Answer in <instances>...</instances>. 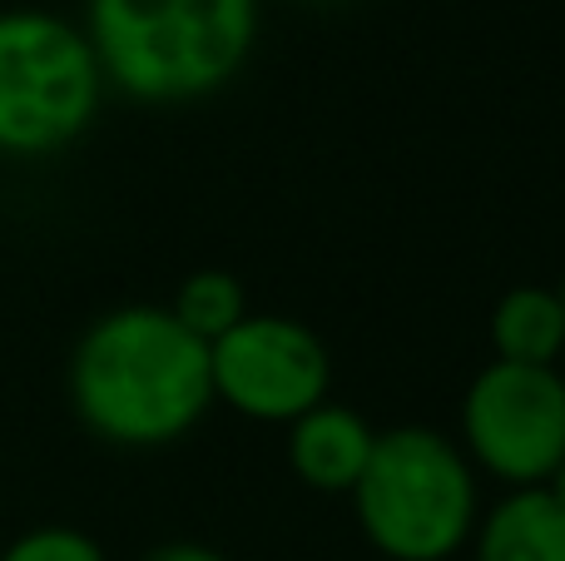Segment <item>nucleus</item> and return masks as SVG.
Segmentation results:
<instances>
[{
    "label": "nucleus",
    "instance_id": "10",
    "mask_svg": "<svg viewBox=\"0 0 565 561\" xmlns=\"http://www.w3.org/2000/svg\"><path fill=\"white\" fill-rule=\"evenodd\" d=\"M169 314H174L199 343H218V338L244 324L254 308H248V288L238 274H228V268H194V274L179 278L174 298H169Z\"/></svg>",
    "mask_w": 565,
    "mask_h": 561
},
{
    "label": "nucleus",
    "instance_id": "4",
    "mask_svg": "<svg viewBox=\"0 0 565 561\" xmlns=\"http://www.w3.org/2000/svg\"><path fill=\"white\" fill-rule=\"evenodd\" d=\"M105 75L79 20L45 6L0 10V159H50L95 129Z\"/></svg>",
    "mask_w": 565,
    "mask_h": 561
},
{
    "label": "nucleus",
    "instance_id": "12",
    "mask_svg": "<svg viewBox=\"0 0 565 561\" xmlns=\"http://www.w3.org/2000/svg\"><path fill=\"white\" fill-rule=\"evenodd\" d=\"M139 561H228L218 547H209V542H189V537H179V542H159V547H149Z\"/></svg>",
    "mask_w": 565,
    "mask_h": 561
},
{
    "label": "nucleus",
    "instance_id": "15",
    "mask_svg": "<svg viewBox=\"0 0 565 561\" xmlns=\"http://www.w3.org/2000/svg\"><path fill=\"white\" fill-rule=\"evenodd\" d=\"M556 294H561V308H565V278H561V288H556Z\"/></svg>",
    "mask_w": 565,
    "mask_h": 561
},
{
    "label": "nucleus",
    "instance_id": "1",
    "mask_svg": "<svg viewBox=\"0 0 565 561\" xmlns=\"http://www.w3.org/2000/svg\"><path fill=\"white\" fill-rule=\"evenodd\" d=\"M65 393L89 437L125 453L174 447L214 407L209 343L169 304H119L89 318L65 363Z\"/></svg>",
    "mask_w": 565,
    "mask_h": 561
},
{
    "label": "nucleus",
    "instance_id": "9",
    "mask_svg": "<svg viewBox=\"0 0 565 561\" xmlns=\"http://www.w3.org/2000/svg\"><path fill=\"white\" fill-rule=\"evenodd\" d=\"M491 353L497 363H521V368H561L565 358V308L556 288L541 284H516L491 304L487 318Z\"/></svg>",
    "mask_w": 565,
    "mask_h": 561
},
{
    "label": "nucleus",
    "instance_id": "14",
    "mask_svg": "<svg viewBox=\"0 0 565 561\" xmlns=\"http://www.w3.org/2000/svg\"><path fill=\"white\" fill-rule=\"evenodd\" d=\"M308 6H342V0H308Z\"/></svg>",
    "mask_w": 565,
    "mask_h": 561
},
{
    "label": "nucleus",
    "instance_id": "5",
    "mask_svg": "<svg viewBox=\"0 0 565 561\" xmlns=\"http://www.w3.org/2000/svg\"><path fill=\"white\" fill-rule=\"evenodd\" d=\"M457 447L501 493L541 487L565 457V373L491 358L461 393Z\"/></svg>",
    "mask_w": 565,
    "mask_h": 561
},
{
    "label": "nucleus",
    "instance_id": "2",
    "mask_svg": "<svg viewBox=\"0 0 565 561\" xmlns=\"http://www.w3.org/2000/svg\"><path fill=\"white\" fill-rule=\"evenodd\" d=\"M258 0H85L105 89L139 105H194L244 75L258 45Z\"/></svg>",
    "mask_w": 565,
    "mask_h": 561
},
{
    "label": "nucleus",
    "instance_id": "11",
    "mask_svg": "<svg viewBox=\"0 0 565 561\" xmlns=\"http://www.w3.org/2000/svg\"><path fill=\"white\" fill-rule=\"evenodd\" d=\"M0 561H109V557L85 527L40 522V527H30V532L10 537V542L0 547Z\"/></svg>",
    "mask_w": 565,
    "mask_h": 561
},
{
    "label": "nucleus",
    "instance_id": "13",
    "mask_svg": "<svg viewBox=\"0 0 565 561\" xmlns=\"http://www.w3.org/2000/svg\"><path fill=\"white\" fill-rule=\"evenodd\" d=\"M541 487H546V493H551V502L565 507V457H561V463H556V473H551Z\"/></svg>",
    "mask_w": 565,
    "mask_h": 561
},
{
    "label": "nucleus",
    "instance_id": "7",
    "mask_svg": "<svg viewBox=\"0 0 565 561\" xmlns=\"http://www.w3.org/2000/svg\"><path fill=\"white\" fill-rule=\"evenodd\" d=\"M372 443H377V427L338 398L308 407L298 423L282 427L288 473L322 497H348L358 487L362 467L372 457Z\"/></svg>",
    "mask_w": 565,
    "mask_h": 561
},
{
    "label": "nucleus",
    "instance_id": "3",
    "mask_svg": "<svg viewBox=\"0 0 565 561\" xmlns=\"http://www.w3.org/2000/svg\"><path fill=\"white\" fill-rule=\"evenodd\" d=\"M352 517L387 561H451L467 552L481 517V477L441 427H382L358 487Z\"/></svg>",
    "mask_w": 565,
    "mask_h": 561
},
{
    "label": "nucleus",
    "instance_id": "8",
    "mask_svg": "<svg viewBox=\"0 0 565 561\" xmlns=\"http://www.w3.org/2000/svg\"><path fill=\"white\" fill-rule=\"evenodd\" d=\"M471 561H565V507L546 487H516L481 507Z\"/></svg>",
    "mask_w": 565,
    "mask_h": 561
},
{
    "label": "nucleus",
    "instance_id": "6",
    "mask_svg": "<svg viewBox=\"0 0 565 561\" xmlns=\"http://www.w3.org/2000/svg\"><path fill=\"white\" fill-rule=\"evenodd\" d=\"M209 378L214 403L228 413L264 427H288L332 398V353L302 318L248 314L218 343H209Z\"/></svg>",
    "mask_w": 565,
    "mask_h": 561
}]
</instances>
